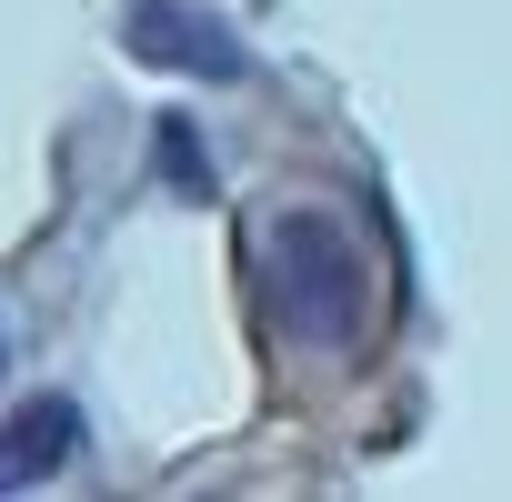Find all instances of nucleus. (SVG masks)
<instances>
[{
    "label": "nucleus",
    "mask_w": 512,
    "mask_h": 502,
    "mask_svg": "<svg viewBox=\"0 0 512 502\" xmlns=\"http://www.w3.org/2000/svg\"><path fill=\"white\" fill-rule=\"evenodd\" d=\"M262 302L302 352H362V332L382 312V272L342 211L292 201L262 221Z\"/></svg>",
    "instance_id": "obj_1"
},
{
    "label": "nucleus",
    "mask_w": 512,
    "mask_h": 502,
    "mask_svg": "<svg viewBox=\"0 0 512 502\" xmlns=\"http://www.w3.org/2000/svg\"><path fill=\"white\" fill-rule=\"evenodd\" d=\"M0 372H11V342H0Z\"/></svg>",
    "instance_id": "obj_5"
},
{
    "label": "nucleus",
    "mask_w": 512,
    "mask_h": 502,
    "mask_svg": "<svg viewBox=\"0 0 512 502\" xmlns=\"http://www.w3.org/2000/svg\"><path fill=\"white\" fill-rule=\"evenodd\" d=\"M121 41H131V61L181 71V81H241V71H251L241 31H231L221 11H201V0H131Z\"/></svg>",
    "instance_id": "obj_2"
},
{
    "label": "nucleus",
    "mask_w": 512,
    "mask_h": 502,
    "mask_svg": "<svg viewBox=\"0 0 512 502\" xmlns=\"http://www.w3.org/2000/svg\"><path fill=\"white\" fill-rule=\"evenodd\" d=\"M71 452H81V402H71V392H41V402H21L11 422H0V492H31V482H51Z\"/></svg>",
    "instance_id": "obj_3"
},
{
    "label": "nucleus",
    "mask_w": 512,
    "mask_h": 502,
    "mask_svg": "<svg viewBox=\"0 0 512 502\" xmlns=\"http://www.w3.org/2000/svg\"><path fill=\"white\" fill-rule=\"evenodd\" d=\"M161 171H171L181 191H211V161H201V141H191V121H161Z\"/></svg>",
    "instance_id": "obj_4"
}]
</instances>
